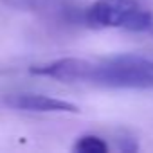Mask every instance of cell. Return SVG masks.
Instances as JSON below:
<instances>
[{
	"mask_svg": "<svg viewBox=\"0 0 153 153\" xmlns=\"http://www.w3.org/2000/svg\"><path fill=\"white\" fill-rule=\"evenodd\" d=\"M85 83H94L110 88H153V59L123 54L87 65Z\"/></svg>",
	"mask_w": 153,
	"mask_h": 153,
	"instance_id": "1",
	"label": "cell"
},
{
	"mask_svg": "<svg viewBox=\"0 0 153 153\" xmlns=\"http://www.w3.org/2000/svg\"><path fill=\"white\" fill-rule=\"evenodd\" d=\"M87 25L94 29L148 31L153 15L139 0H96L85 11Z\"/></svg>",
	"mask_w": 153,
	"mask_h": 153,
	"instance_id": "2",
	"label": "cell"
},
{
	"mask_svg": "<svg viewBox=\"0 0 153 153\" xmlns=\"http://www.w3.org/2000/svg\"><path fill=\"white\" fill-rule=\"evenodd\" d=\"M6 105L15 110L24 112H40V114H78L79 108L56 97L42 96V94H11L6 99Z\"/></svg>",
	"mask_w": 153,
	"mask_h": 153,
	"instance_id": "3",
	"label": "cell"
},
{
	"mask_svg": "<svg viewBox=\"0 0 153 153\" xmlns=\"http://www.w3.org/2000/svg\"><path fill=\"white\" fill-rule=\"evenodd\" d=\"M72 149L78 153H105L108 151V142L97 135H83L76 140Z\"/></svg>",
	"mask_w": 153,
	"mask_h": 153,
	"instance_id": "4",
	"label": "cell"
},
{
	"mask_svg": "<svg viewBox=\"0 0 153 153\" xmlns=\"http://www.w3.org/2000/svg\"><path fill=\"white\" fill-rule=\"evenodd\" d=\"M146 33H149V34H151V36H153V22H151V25H149V29H148V31H146Z\"/></svg>",
	"mask_w": 153,
	"mask_h": 153,
	"instance_id": "5",
	"label": "cell"
}]
</instances>
